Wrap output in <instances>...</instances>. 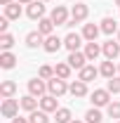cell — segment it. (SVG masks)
<instances>
[{
	"label": "cell",
	"instance_id": "836d02e7",
	"mask_svg": "<svg viewBox=\"0 0 120 123\" xmlns=\"http://www.w3.org/2000/svg\"><path fill=\"white\" fill-rule=\"evenodd\" d=\"M12 123H31V121L24 118V116H16V118H12Z\"/></svg>",
	"mask_w": 120,
	"mask_h": 123
},
{
	"label": "cell",
	"instance_id": "5b68a950",
	"mask_svg": "<svg viewBox=\"0 0 120 123\" xmlns=\"http://www.w3.org/2000/svg\"><path fill=\"white\" fill-rule=\"evenodd\" d=\"M90 102L97 109L108 107V104H111V92L106 90V88H104V90H94V92H90Z\"/></svg>",
	"mask_w": 120,
	"mask_h": 123
},
{
	"label": "cell",
	"instance_id": "3957f363",
	"mask_svg": "<svg viewBox=\"0 0 120 123\" xmlns=\"http://www.w3.org/2000/svg\"><path fill=\"white\" fill-rule=\"evenodd\" d=\"M90 17V7L85 5V2H75L73 7H71V21L68 24H80V21H85ZM66 24V26H68Z\"/></svg>",
	"mask_w": 120,
	"mask_h": 123
},
{
	"label": "cell",
	"instance_id": "ba28073f",
	"mask_svg": "<svg viewBox=\"0 0 120 123\" xmlns=\"http://www.w3.org/2000/svg\"><path fill=\"white\" fill-rule=\"evenodd\" d=\"M82 33H68L66 38H64V47L68 50V52H78L80 50V45H82Z\"/></svg>",
	"mask_w": 120,
	"mask_h": 123
},
{
	"label": "cell",
	"instance_id": "4dcf8cb0",
	"mask_svg": "<svg viewBox=\"0 0 120 123\" xmlns=\"http://www.w3.org/2000/svg\"><path fill=\"white\" fill-rule=\"evenodd\" d=\"M106 114H108L111 118H118L120 121V102H111V104L106 107Z\"/></svg>",
	"mask_w": 120,
	"mask_h": 123
},
{
	"label": "cell",
	"instance_id": "9c48e42d",
	"mask_svg": "<svg viewBox=\"0 0 120 123\" xmlns=\"http://www.w3.org/2000/svg\"><path fill=\"white\" fill-rule=\"evenodd\" d=\"M61 47H64V40H61L59 36H54V33H52V36H47L45 43H43V50H45V52H49V55L59 52Z\"/></svg>",
	"mask_w": 120,
	"mask_h": 123
},
{
	"label": "cell",
	"instance_id": "52a82bcc",
	"mask_svg": "<svg viewBox=\"0 0 120 123\" xmlns=\"http://www.w3.org/2000/svg\"><path fill=\"white\" fill-rule=\"evenodd\" d=\"M28 95H33V97H43V95H47V80H43V78H31L28 80Z\"/></svg>",
	"mask_w": 120,
	"mask_h": 123
},
{
	"label": "cell",
	"instance_id": "6da1fadb",
	"mask_svg": "<svg viewBox=\"0 0 120 123\" xmlns=\"http://www.w3.org/2000/svg\"><path fill=\"white\" fill-rule=\"evenodd\" d=\"M19 109H21V102L19 99H2V104H0V114L5 116V118H16L19 116Z\"/></svg>",
	"mask_w": 120,
	"mask_h": 123
},
{
	"label": "cell",
	"instance_id": "60d3db41",
	"mask_svg": "<svg viewBox=\"0 0 120 123\" xmlns=\"http://www.w3.org/2000/svg\"><path fill=\"white\" fill-rule=\"evenodd\" d=\"M45 2H47V0H45Z\"/></svg>",
	"mask_w": 120,
	"mask_h": 123
},
{
	"label": "cell",
	"instance_id": "cb8c5ba5",
	"mask_svg": "<svg viewBox=\"0 0 120 123\" xmlns=\"http://www.w3.org/2000/svg\"><path fill=\"white\" fill-rule=\"evenodd\" d=\"M14 66H16V55L0 52V69H14Z\"/></svg>",
	"mask_w": 120,
	"mask_h": 123
},
{
	"label": "cell",
	"instance_id": "d590c367",
	"mask_svg": "<svg viewBox=\"0 0 120 123\" xmlns=\"http://www.w3.org/2000/svg\"><path fill=\"white\" fill-rule=\"evenodd\" d=\"M16 2H21V5H31L33 0H16Z\"/></svg>",
	"mask_w": 120,
	"mask_h": 123
},
{
	"label": "cell",
	"instance_id": "7402d4cb",
	"mask_svg": "<svg viewBox=\"0 0 120 123\" xmlns=\"http://www.w3.org/2000/svg\"><path fill=\"white\" fill-rule=\"evenodd\" d=\"M115 31H120V29H118V21H115L113 17H104V19H101V33L113 36Z\"/></svg>",
	"mask_w": 120,
	"mask_h": 123
},
{
	"label": "cell",
	"instance_id": "1f68e13d",
	"mask_svg": "<svg viewBox=\"0 0 120 123\" xmlns=\"http://www.w3.org/2000/svg\"><path fill=\"white\" fill-rule=\"evenodd\" d=\"M106 90L108 92H120V76H113V78H108V83H106Z\"/></svg>",
	"mask_w": 120,
	"mask_h": 123
},
{
	"label": "cell",
	"instance_id": "d6a6232c",
	"mask_svg": "<svg viewBox=\"0 0 120 123\" xmlns=\"http://www.w3.org/2000/svg\"><path fill=\"white\" fill-rule=\"evenodd\" d=\"M7 29H10V19L0 17V33H7Z\"/></svg>",
	"mask_w": 120,
	"mask_h": 123
},
{
	"label": "cell",
	"instance_id": "f546056e",
	"mask_svg": "<svg viewBox=\"0 0 120 123\" xmlns=\"http://www.w3.org/2000/svg\"><path fill=\"white\" fill-rule=\"evenodd\" d=\"M38 78H43V80H49V78H54V66H49V64H43V66L38 69Z\"/></svg>",
	"mask_w": 120,
	"mask_h": 123
},
{
	"label": "cell",
	"instance_id": "8992f818",
	"mask_svg": "<svg viewBox=\"0 0 120 123\" xmlns=\"http://www.w3.org/2000/svg\"><path fill=\"white\" fill-rule=\"evenodd\" d=\"M45 0H33L28 7H26V17L33 19V21H40L43 17H45V5H43Z\"/></svg>",
	"mask_w": 120,
	"mask_h": 123
},
{
	"label": "cell",
	"instance_id": "e0dca14e",
	"mask_svg": "<svg viewBox=\"0 0 120 123\" xmlns=\"http://www.w3.org/2000/svg\"><path fill=\"white\" fill-rule=\"evenodd\" d=\"M68 92H71L73 97H87V83H85V80H73V83L68 85Z\"/></svg>",
	"mask_w": 120,
	"mask_h": 123
},
{
	"label": "cell",
	"instance_id": "9a60e30c",
	"mask_svg": "<svg viewBox=\"0 0 120 123\" xmlns=\"http://www.w3.org/2000/svg\"><path fill=\"white\" fill-rule=\"evenodd\" d=\"M99 33H101V26H97V24H85V26H82V38H85L87 43H94Z\"/></svg>",
	"mask_w": 120,
	"mask_h": 123
},
{
	"label": "cell",
	"instance_id": "7c38bea8",
	"mask_svg": "<svg viewBox=\"0 0 120 123\" xmlns=\"http://www.w3.org/2000/svg\"><path fill=\"white\" fill-rule=\"evenodd\" d=\"M97 76H99V69H97L94 64H87V66H82V69L78 71V80H85V83L94 80Z\"/></svg>",
	"mask_w": 120,
	"mask_h": 123
},
{
	"label": "cell",
	"instance_id": "4fadbf2b",
	"mask_svg": "<svg viewBox=\"0 0 120 123\" xmlns=\"http://www.w3.org/2000/svg\"><path fill=\"white\" fill-rule=\"evenodd\" d=\"M40 109H43V111H47V114H54V111L59 109L57 97H54V95H49V92H47V95H43V97H40Z\"/></svg>",
	"mask_w": 120,
	"mask_h": 123
},
{
	"label": "cell",
	"instance_id": "74e56055",
	"mask_svg": "<svg viewBox=\"0 0 120 123\" xmlns=\"http://www.w3.org/2000/svg\"><path fill=\"white\" fill-rule=\"evenodd\" d=\"M113 2H115V5H118V7H120V0H113Z\"/></svg>",
	"mask_w": 120,
	"mask_h": 123
},
{
	"label": "cell",
	"instance_id": "ab89813d",
	"mask_svg": "<svg viewBox=\"0 0 120 123\" xmlns=\"http://www.w3.org/2000/svg\"><path fill=\"white\" fill-rule=\"evenodd\" d=\"M118 76H120V66H118Z\"/></svg>",
	"mask_w": 120,
	"mask_h": 123
},
{
	"label": "cell",
	"instance_id": "30bf717a",
	"mask_svg": "<svg viewBox=\"0 0 120 123\" xmlns=\"http://www.w3.org/2000/svg\"><path fill=\"white\" fill-rule=\"evenodd\" d=\"M101 52H104L106 59H115L120 55V40H106L101 45Z\"/></svg>",
	"mask_w": 120,
	"mask_h": 123
},
{
	"label": "cell",
	"instance_id": "484cf974",
	"mask_svg": "<svg viewBox=\"0 0 120 123\" xmlns=\"http://www.w3.org/2000/svg\"><path fill=\"white\" fill-rule=\"evenodd\" d=\"M54 121H57V123H71V121H73V114H71V109L59 107L57 111H54Z\"/></svg>",
	"mask_w": 120,
	"mask_h": 123
},
{
	"label": "cell",
	"instance_id": "d4e9b609",
	"mask_svg": "<svg viewBox=\"0 0 120 123\" xmlns=\"http://www.w3.org/2000/svg\"><path fill=\"white\" fill-rule=\"evenodd\" d=\"M54 76L68 80V78H71V64H68V62H59V64L54 66Z\"/></svg>",
	"mask_w": 120,
	"mask_h": 123
},
{
	"label": "cell",
	"instance_id": "ac0fdd59",
	"mask_svg": "<svg viewBox=\"0 0 120 123\" xmlns=\"http://www.w3.org/2000/svg\"><path fill=\"white\" fill-rule=\"evenodd\" d=\"M19 102H21V109H24V111H28V114L40 107V99H38V97H33V95H24Z\"/></svg>",
	"mask_w": 120,
	"mask_h": 123
},
{
	"label": "cell",
	"instance_id": "d6986e66",
	"mask_svg": "<svg viewBox=\"0 0 120 123\" xmlns=\"http://www.w3.org/2000/svg\"><path fill=\"white\" fill-rule=\"evenodd\" d=\"M54 26H57V24H54V21H52V17H43V19H40V21H38V31H40V33H43V36H52V33H54Z\"/></svg>",
	"mask_w": 120,
	"mask_h": 123
},
{
	"label": "cell",
	"instance_id": "f35d334b",
	"mask_svg": "<svg viewBox=\"0 0 120 123\" xmlns=\"http://www.w3.org/2000/svg\"><path fill=\"white\" fill-rule=\"evenodd\" d=\"M118 40H120V31H118Z\"/></svg>",
	"mask_w": 120,
	"mask_h": 123
},
{
	"label": "cell",
	"instance_id": "b9f144b4",
	"mask_svg": "<svg viewBox=\"0 0 120 123\" xmlns=\"http://www.w3.org/2000/svg\"><path fill=\"white\" fill-rule=\"evenodd\" d=\"M118 123H120V121H118Z\"/></svg>",
	"mask_w": 120,
	"mask_h": 123
},
{
	"label": "cell",
	"instance_id": "2e32d148",
	"mask_svg": "<svg viewBox=\"0 0 120 123\" xmlns=\"http://www.w3.org/2000/svg\"><path fill=\"white\" fill-rule=\"evenodd\" d=\"M43 43H45V36H43L40 31H31L28 36H26V45H28L31 50H35V47H43Z\"/></svg>",
	"mask_w": 120,
	"mask_h": 123
},
{
	"label": "cell",
	"instance_id": "e575fe53",
	"mask_svg": "<svg viewBox=\"0 0 120 123\" xmlns=\"http://www.w3.org/2000/svg\"><path fill=\"white\" fill-rule=\"evenodd\" d=\"M12 2H14V0H0V5H5V7H7V5H12Z\"/></svg>",
	"mask_w": 120,
	"mask_h": 123
},
{
	"label": "cell",
	"instance_id": "83f0119b",
	"mask_svg": "<svg viewBox=\"0 0 120 123\" xmlns=\"http://www.w3.org/2000/svg\"><path fill=\"white\" fill-rule=\"evenodd\" d=\"M14 45V36L12 33H0V47H2V52H10Z\"/></svg>",
	"mask_w": 120,
	"mask_h": 123
},
{
	"label": "cell",
	"instance_id": "ffe728a7",
	"mask_svg": "<svg viewBox=\"0 0 120 123\" xmlns=\"http://www.w3.org/2000/svg\"><path fill=\"white\" fill-rule=\"evenodd\" d=\"M99 55H104L101 52V45L94 40V43H85V57H87V62H94Z\"/></svg>",
	"mask_w": 120,
	"mask_h": 123
},
{
	"label": "cell",
	"instance_id": "44dd1931",
	"mask_svg": "<svg viewBox=\"0 0 120 123\" xmlns=\"http://www.w3.org/2000/svg\"><path fill=\"white\" fill-rule=\"evenodd\" d=\"M14 92H16V83L14 80H2V83H0V97H2V99L14 97Z\"/></svg>",
	"mask_w": 120,
	"mask_h": 123
},
{
	"label": "cell",
	"instance_id": "8fae6325",
	"mask_svg": "<svg viewBox=\"0 0 120 123\" xmlns=\"http://www.w3.org/2000/svg\"><path fill=\"white\" fill-rule=\"evenodd\" d=\"M68 64H71V69H78V71H80V69H82V66H87V57H85V52H80V50H78V52H68Z\"/></svg>",
	"mask_w": 120,
	"mask_h": 123
},
{
	"label": "cell",
	"instance_id": "603a6c76",
	"mask_svg": "<svg viewBox=\"0 0 120 123\" xmlns=\"http://www.w3.org/2000/svg\"><path fill=\"white\" fill-rule=\"evenodd\" d=\"M5 17H7V19H10V21H16V19H19V17H21V2H12V5H7V7H5Z\"/></svg>",
	"mask_w": 120,
	"mask_h": 123
},
{
	"label": "cell",
	"instance_id": "7a4b0ae2",
	"mask_svg": "<svg viewBox=\"0 0 120 123\" xmlns=\"http://www.w3.org/2000/svg\"><path fill=\"white\" fill-rule=\"evenodd\" d=\"M47 92L49 95H54V97H64L66 92H68V83L64 80V78H49L47 80Z\"/></svg>",
	"mask_w": 120,
	"mask_h": 123
},
{
	"label": "cell",
	"instance_id": "f1b7e54d",
	"mask_svg": "<svg viewBox=\"0 0 120 123\" xmlns=\"http://www.w3.org/2000/svg\"><path fill=\"white\" fill-rule=\"evenodd\" d=\"M85 121H87V123H101V121H104V116H101V111H99L97 107H92L90 111L85 114Z\"/></svg>",
	"mask_w": 120,
	"mask_h": 123
},
{
	"label": "cell",
	"instance_id": "5bb4252c",
	"mask_svg": "<svg viewBox=\"0 0 120 123\" xmlns=\"http://www.w3.org/2000/svg\"><path fill=\"white\" fill-rule=\"evenodd\" d=\"M118 74V66L113 64V59H106V62H101V66H99V76H104L106 80L108 78H113Z\"/></svg>",
	"mask_w": 120,
	"mask_h": 123
},
{
	"label": "cell",
	"instance_id": "4316f807",
	"mask_svg": "<svg viewBox=\"0 0 120 123\" xmlns=\"http://www.w3.org/2000/svg\"><path fill=\"white\" fill-rule=\"evenodd\" d=\"M28 121L31 123H49V114L43 111V109H35V111L28 114Z\"/></svg>",
	"mask_w": 120,
	"mask_h": 123
},
{
	"label": "cell",
	"instance_id": "8d00e7d4",
	"mask_svg": "<svg viewBox=\"0 0 120 123\" xmlns=\"http://www.w3.org/2000/svg\"><path fill=\"white\" fill-rule=\"evenodd\" d=\"M71 123H87V121H80V118H73Z\"/></svg>",
	"mask_w": 120,
	"mask_h": 123
},
{
	"label": "cell",
	"instance_id": "277c9868",
	"mask_svg": "<svg viewBox=\"0 0 120 123\" xmlns=\"http://www.w3.org/2000/svg\"><path fill=\"white\" fill-rule=\"evenodd\" d=\"M49 17H52V21H54L57 26H66V24L71 21V19H68V17H71V10H68L66 5H57V7L49 12Z\"/></svg>",
	"mask_w": 120,
	"mask_h": 123
}]
</instances>
